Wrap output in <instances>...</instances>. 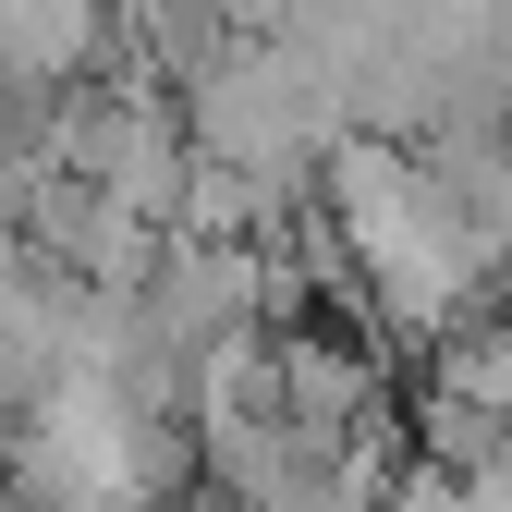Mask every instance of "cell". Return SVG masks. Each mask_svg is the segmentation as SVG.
I'll use <instances>...</instances> for the list:
<instances>
[{
  "instance_id": "obj_1",
  "label": "cell",
  "mask_w": 512,
  "mask_h": 512,
  "mask_svg": "<svg viewBox=\"0 0 512 512\" xmlns=\"http://www.w3.org/2000/svg\"><path fill=\"white\" fill-rule=\"evenodd\" d=\"M0 281H13V196H0Z\"/></svg>"
}]
</instances>
